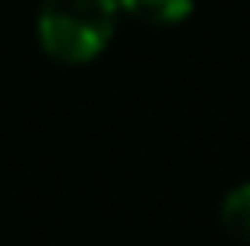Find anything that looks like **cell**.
Segmentation results:
<instances>
[{
    "mask_svg": "<svg viewBox=\"0 0 250 246\" xmlns=\"http://www.w3.org/2000/svg\"><path fill=\"white\" fill-rule=\"evenodd\" d=\"M120 15H131V19L145 22V25H182L188 15H192L196 0H116Z\"/></svg>",
    "mask_w": 250,
    "mask_h": 246,
    "instance_id": "cell-2",
    "label": "cell"
},
{
    "mask_svg": "<svg viewBox=\"0 0 250 246\" xmlns=\"http://www.w3.org/2000/svg\"><path fill=\"white\" fill-rule=\"evenodd\" d=\"M218 221L236 243L250 246V181H239L221 196L218 203Z\"/></svg>",
    "mask_w": 250,
    "mask_h": 246,
    "instance_id": "cell-3",
    "label": "cell"
},
{
    "mask_svg": "<svg viewBox=\"0 0 250 246\" xmlns=\"http://www.w3.org/2000/svg\"><path fill=\"white\" fill-rule=\"evenodd\" d=\"M120 25L116 0H40L37 44L58 65H87L105 55Z\"/></svg>",
    "mask_w": 250,
    "mask_h": 246,
    "instance_id": "cell-1",
    "label": "cell"
}]
</instances>
